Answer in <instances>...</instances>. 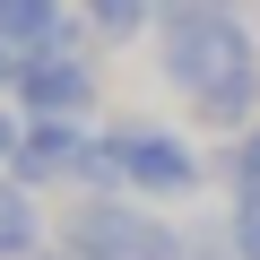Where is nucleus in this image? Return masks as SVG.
I'll return each instance as SVG.
<instances>
[{
	"label": "nucleus",
	"mask_w": 260,
	"mask_h": 260,
	"mask_svg": "<svg viewBox=\"0 0 260 260\" xmlns=\"http://www.w3.org/2000/svg\"><path fill=\"white\" fill-rule=\"evenodd\" d=\"M156 78L191 104L200 130H251L260 113V44L234 9L217 18H191V26H165V52H156Z\"/></svg>",
	"instance_id": "1"
},
{
	"label": "nucleus",
	"mask_w": 260,
	"mask_h": 260,
	"mask_svg": "<svg viewBox=\"0 0 260 260\" xmlns=\"http://www.w3.org/2000/svg\"><path fill=\"white\" fill-rule=\"evenodd\" d=\"M61 234H70L87 260H182V225L156 217V208H139L130 191H87V200H70Z\"/></svg>",
	"instance_id": "2"
},
{
	"label": "nucleus",
	"mask_w": 260,
	"mask_h": 260,
	"mask_svg": "<svg viewBox=\"0 0 260 260\" xmlns=\"http://www.w3.org/2000/svg\"><path fill=\"white\" fill-rule=\"evenodd\" d=\"M104 148H113L130 200H191V191L208 182V156L182 139V130H165V121H113Z\"/></svg>",
	"instance_id": "3"
},
{
	"label": "nucleus",
	"mask_w": 260,
	"mask_h": 260,
	"mask_svg": "<svg viewBox=\"0 0 260 260\" xmlns=\"http://www.w3.org/2000/svg\"><path fill=\"white\" fill-rule=\"evenodd\" d=\"M78 35H87V26H78ZM78 35L52 44V52H26V61H18V78H9L18 113H61V121H87V113H95L104 78H95V61L78 52Z\"/></svg>",
	"instance_id": "4"
},
{
	"label": "nucleus",
	"mask_w": 260,
	"mask_h": 260,
	"mask_svg": "<svg viewBox=\"0 0 260 260\" xmlns=\"http://www.w3.org/2000/svg\"><path fill=\"white\" fill-rule=\"evenodd\" d=\"M87 148H95V130H87V121H61V113H26V139H18L9 174H18L26 191H61V182H78Z\"/></svg>",
	"instance_id": "5"
},
{
	"label": "nucleus",
	"mask_w": 260,
	"mask_h": 260,
	"mask_svg": "<svg viewBox=\"0 0 260 260\" xmlns=\"http://www.w3.org/2000/svg\"><path fill=\"white\" fill-rule=\"evenodd\" d=\"M70 9H78V0H0V44H9L18 61H26V52H52V44L78 35Z\"/></svg>",
	"instance_id": "6"
},
{
	"label": "nucleus",
	"mask_w": 260,
	"mask_h": 260,
	"mask_svg": "<svg viewBox=\"0 0 260 260\" xmlns=\"http://www.w3.org/2000/svg\"><path fill=\"white\" fill-rule=\"evenodd\" d=\"M52 243V225H44V191H26L18 174H0V260H35Z\"/></svg>",
	"instance_id": "7"
},
{
	"label": "nucleus",
	"mask_w": 260,
	"mask_h": 260,
	"mask_svg": "<svg viewBox=\"0 0 260 260\" xmlns=\"http://www.w3.org/2000/svg\"><path fill=\"white\" fill-rule=\"evenodd\" d=\"M78 26H87L104 52H121V44H139V35L156 26V0H78Z\"/></svg>",
	"instance_id": "8"
},
{
	"label": "nucleus",
	"mask_w": 260,
	"mask_h": 260,
	"mask_svg": "<svg viewBox=\"0 0 260 260\" xmlns=\"http://www.w3.org/2000/svg\"><path fill=\"white\" fill-rule=\"evenodd\" d=\"M225 234H234V260H260V191H225Z\"/></svg>",
	"instance_id": "9"
},
{
	"label": "nucleus",
	"mask_w": 260,
	"mask_h": 260,
	"mask_svg": "<svg viewBox=\"0 0 260 260\" xmlns=\"http://www.w3.org/2000/svg\"><path fill=\"white\" fill-rule=\"evenodd\" d=\"M182 260H234V234H225V217H217V225H182Z\"/></svg>",
	"instance_id": "10"
},
{
	"label": "nucleus",
	"mask_w": 260,
	"mask_h": 260,
	"mask_svg": "<svg viewBox=\"0 0 260 260\" xmlns=\"http://www.w3.org/2000/svg\"><path fill=\"white\" fill-rule=\"evenodd\" d=\"M18 139H26V113H18V104H0V174H9V156H18Z\"/></svg>",
	"instance_id": "11"
},
{
	"label": "nucleus",
	"mask_w": 260,
	"mask_h": 260,
	"mask_svg": "<svg viewBox=\"0 0 260 260\" xmlns=\"http://www.w3.org/2000/svg\"><path fill=\"white\" fill-rule=\"evenodd\" d=\"M35 260H87V251H78V243H70V234H52V243H44V251H35Z\"/></svg>",
	"instance_id": "12"
},
{
	"label": "nucleus",
	"mask_w": 260,
	"mask_h": 260,
	"mask_svg": "<svg viewBox=\"0 0 260 260\" xmlns=\"http://www.w3.org/2000/svg\"><path fill=\"white\" fill-rule=\"evenodd\" d=\"M9 78H18V52H9V44H0V87H9Z\"/></svg>",
	"instance_id": "13"
},
{
	"label": "nucleus",
	"mask_w": 260,
	"mask_h": 260,
	"mask_svg": "<svg viewBox=\"0 0 260 260\" xmlns=\"http://www.w3.org/2000/svg\"><path fill=\"white\" fill-rule=\"evenodd\" d=\"M243 139H251V148H260V121H251V130H243Z\"/></svg>",
	"instance_id": "14"
}]
</instances>
